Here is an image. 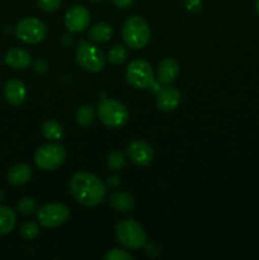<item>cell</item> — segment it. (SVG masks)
<instances>
[{
	"mask_svg": "<svg viewBox=\"0 0 259 260\" xmlns=\"http://www.w3.org/2000/svg\"><path fill=\"white\" fill-rule=\"evenodd\" d=\"M112 2L118 9H128L134 4V0H112Z\"/></svg>",
	"mask_w": 259,
	"mask_h": 260,
	"instance_id": "cell-29",
	"label": "cell"
},
{
	"mask_svg": "<svg viewBox=\"0 0 259 260\" xmlns=\"http://www.w3.org/2000/svg\"><path fill=\"white\" fill-rule=\"evenodd\" d=\"M127 81L134 88L147 89L155 85L154 71L151 65L145 60H134L126 70Z\"/></svg>",
	"mask_w": 259,
	"mask_h": 260,
	"instance_id": "cell-7",
	"label": "cell"
},
{
	"mask_svg": "<svg viewBox=\"0 0 259 260\" xmlns=\"http://www.w3.org/2000/svg\"><path fill=\"white\" fill-rule=\"evenodd\" d=\"M38 7L45 12H55L60 8L61 0H37Z\"/></svg>",
	"mask_w": 259,
	"mask_h": 260,
	"instance_id": "cell-27",
	"label": "cell"
},
{
	"mask_svg": "<svg viewBox=\"0 0 259 260\" xmlns=\"http://www.w3.org/2000/svg\"><path fill=\"white\" fill-rule=\"evenodd\" d=\"M179 71V63L174 58H164L159 63V69H157V81L164 84V85H170L173 81L177 80Z\"/></svg>",
	"mask_w": 259,
	"mask_h": 260,
	"instance_id": "cell-14",
	"label": "cell"
},
{
	"mask_svg": "<svg viewBox=\"0 0 259 260\" xmlns=\"http://www.w3.org/2000/svg\"><path fill=\"white\" fill-rule=\"evenodd\" d=\"M32 168L27 164H17L8 172V182L13 185H23L32 178Z\"/></svg>",
	"mask_w": 259,
	"mask_h": 260,
	"instance_id": "cell-16",
	"label": "cell"
},
{
	"mask_svg": "<svg viewBox=\"0 0 259 260\" xmlns=\"http://www.w3.org/2000/svg\"><path fill=\"white\" fill-rule=\"evenodd\" d=\"M89 24H90V13L83 5H74L66 12L65 25L70 32H83L89 27Z\"/></svg>",
	"mask_w": 259,
	"mask_h": 260,
	"instance_id": "cell-10",
	"label": "cell"
},
{
	"mask_svg": "<svg viewBox=\"0 0 259 260\" xmlns=\"http://www.w3.org/2000/svg\"><path fill=\"white\" fill-rule=\"evenodd\" d=\"M17 210L20 215L29 216L36 212V210H37V203H36V201L33 198L24 197L18 202Z\"/></svg>",
	"mask_w": 259,
	"mask_h": 260,
	"instance_id": "cell-24",
	"label": "cell"
},
{
	"mask_svg": "<svg viewBox=\"0 0 259 260\" xmlns=\"http://www.w3.org/2000/svg\"><path fill=\"white\" fill-rule=\"evenodd\" d=\"M255 10H256V13H258V15H259V0H256V2H255Z\"/></svg>",
	"mask_w": 259,
	"mask_h": 260,
	"instance_id": "cell-31",
	"label": "cell"
},
{
	"mask_svg": "<svg viewBox=\"0 0 259 260\" xmlns=\"http://www.w3.org/2000/svg\"><path fill=\"white\" fill-rule=\"evenodd\" d=\"M66 160V150L62 145L47 144L41 146L35 154V164L42 170H55Z\"/></svg>",
	"mask_w": 259,
	"mask_h": 260,
	"instance_id": "cell-6",
	"label": "cell"
},
{
	"mask_svg": "<svg viewBox=\"0 0 259 260\" xmlns=\"http://www.w3.org/2000/svg\"><path fill=\"white\" fill-rule=\"evenodd\" d=\"M98 117L103 124L117 128L128 121V111L116 99H103L98 104Z\"/></svg>",
	"mask_w": 259,
	"mask_h": 260,
	"instance_id": "cell-4",
	"label": "cell"
},
{
	"mask_svg": "<svg viewBox=\"0 0 259 260\" xmlns=\"http://www.w3.org/2000/svg\"><path fill=\"white\" fill-rule=\"evenodd\" d=\"M70 190L76 201L85 207H94L106 198V184L96 175L78 172L71 177Z\"/></svg>",
	"mask_w": 259,
	"mask_h": 260,
	"instance_id": "cell-1",
	"label": "cell"
},
{
	"mask_svg": "<svg viewBox=\"0 0 259 260\" xmlns=\"http://www.w3.org/2000/svg\"><path fill=\"white\" fill-rule=\"evenodd\" d=\"M184 7L188 12L198 13L202 9V2L201 0H184Z\"/></svg>",
	"mask_w": 259,
	"mask_h": 260,
	"instance_id": "cell-28",
	"label": "cell"
},
{
	"mask_svg": "<svg viewBox=\"0 0 259 260\" xmlns=\"http://www.w3.org/2000/svg\"><path fill=\"white\" fill-rule=\"evenodd\" d=\"M46 33V25L37 18H24L15 27V36L22 42L29 45H36L45 40Z\"/></svg>",
	"mask_w": 259,
	"mask_h": 260,
	"instance_id": "cell-9",
	"label": "cell"
},
{
	"mask_svg": "<svg viewBox=\"0 0 259 260\" xmlns=\"http://www.w3.org/2000/svg\"><path fill=\"white\" fill-rule=\"evenodd\" d=\"M38 234H40L38 223L33 222V221H27V222H24L20 226V235H22L25 240H33L35 238H37Z\"/></svg>",
	"mask_w": 259,
	"mask_h": 260,
	"instance_id": "cell-25",
	"label": "cell"
},
{
	"mask_svg": "<svg viewBox=\"0 0 259 260\" xmlns=\"http://www.w3.org/2000/svg\"><path fill=\"white\" fill-rule=\"evenodd\" d=\"M103 258L104 260H132L134 256L128 251L122 250V249H112L104 254Z\"/></svg>",
	"mask_w": 259,
	"mask_h": 260,
	"instance_id": "cell-26",
	"label": "cell"
},
{
	"mask_svg": "<svg viewBox=\"0 0 259 260\" xmlns=\"http://www.w3.org/2000/svg\"><path fill=\"white\" fill-rule=\"evenodd\" d=\"M127 154H128L131 161L140 167L150 164L154 157L152 147L144 141H132L127 147Z\"/></svg>",
	"mask_w": 259,
	"mask_h": 260,
	"instance_id": "cell-11",
	"label": "cell"
},
{
	"mask_svg": "<svg viewBox=\"0 0 259 260\" xmlns=\"http://www.w3.org/2000/svg\"><path fill=\"white\" fill-rule=\"evenodd\" d=\"M112 36H113V28L107 23H98L89 29V38L94 42H107L111 40Z\"/></svg>",
	"mask_w": 259,
	"mask_h": 260,
	"instance_id": "cell-19",
	"label": "cell"
},
{
	"mask_svg": "<svg viewBox=\"0 0 259 260\" xmlns=\"http://www.w3.org/2000/svg\"><path fill=\"white\" fill-rule=\"evenodd\" d=\"M76 61L84 70L98 73L106 68L107 57L95 45L81 41L76 50Z\"/></svg>",
	"mask_w": 259,
	"mask_h": 260,
	"instance_id": "cell-5",
	"label": "cell"
},
{
	"mask_svg": "<svg viewBox=\"0 0 259 260\" xmlns=\"http://www.w3.org/2000/svg\"><path fill=\"white\" fill-rule=\"evenodd\" d=\"M30 55L20 47H13L5 53V63L15 70H23L30 65Z\"/></svg>",
	"mask_w": 259,
	"mask_h": 260,
	"instance_id": "cell-15",
	"label": "cell"
},
{
	"mask_svg": "<svg viewBox=\"0 0 259 260\" xmlns=\"http://www.w3.org/2000/svg\"><path fill=\"white\" fill-rule=\"evenodd\" d=\"M111 205L112 207L119 212H130L134 208L135 202L134 198L127 192H116L111 196Z\"/></svg>",
	"mask_w": 259,
	"mask_h": 260,
	"instance_id": "cell-17",
	"label": "cell"
},
{
	"mask_svg": "<svg viewBox=\"0 0 259 260\" xmlns=\"http://www.w3.org/2000/svg\"><path fill=\"white\" fill-rule=\"evenodd\" d=\"M107 58L113 65H121L127 58V50L121 45H114L111 50L108 51Z\"/></svg>",
	"mask_w": 259,
	"mask_h": 260,
	"instance_id": "cell-23",
	"label": "cell"
},
{
	"mask_svg": "<svg viewBox=\"0 0 259 260\" xmlns=\"http://www.w3.org/2000/svg\"><path fill=\"white\" fill-rule=\"evenodd\" d=\"M124 164H126V156L119 150L111 152L108 159H107V165L112 172H119V170L123 169Z\"/></svg>",
	"mask_w": 259,
	"mask_h": 260,
	"instance_id": "cell-22",
	"label": "cell"
},
{
	"mask_svg": "<svg viewBox=\"0 0 259 260\" xmlns=\"http://www.w3.org/2000/svg\"><path fill=\"white\" fill-rule=\"evenodd\" d=\"M17 217L12 208L0 206V235H7L14 229Z\"/></svg>",
	"mask_w": 259,
	"mask_h": 260,
	"instance_id": "cell-18",
	"label": "cell"
},
{
	"mask_svg": "<svg viewBox=\"0 0 259 260\" xmlns=\"http://www.w3.org/2000/svg\"><path fill=\"white\" fill-rule=\"evenodd\" d=\"M180 99H182L180 91L177 88L167 85L157 91L156 106L163 112L174 111L180 104Z\"/></svg>",
	"mask_w": 259,
	"mask_h": 260,
	"instance_id": "cell-12",
	"label": "cell"
},
{
	"mask_svg": "<svg viewBox=\"0 0 259 260\" xmlns=\"http://www.w3.org/2000/svg\"><path fill=\"white\" fill-rule=\"evenodd\" d=\"M122 37L130 48L140 50L149 43L151 30L144 18L140 15H132L124 22L122 28Z\"/></svg>",
	"mask_w": 259,
	"mask_h": 260,
	"instance_id": "cell-2",
	"label": "cell"
},
{
	"mask_svg": "<svg viewBox=\"0 0 259 260\" xmlns=\"http://www.w3.org/2000/svg\"><path fill=\"white\" fill-rule=\"evenodd\" d=\"M69 216H70L69 208L62 203L55 202L41 207L37 212V220L42 228L53 229L65 223Z\"/></svg>",
	"mask_w": 259,
	"mask_h": 260,
	"instance_id": "cell-8",
	"label": "cell"
},
{
	"mask_svg": "<svg viewBox=\"0 0 259 260\" xmlns=\"http://www.w3.org/2000/svg\"><path fill=\"white\" fill-rule=\"evenodd\" d=\"M108 184L109 187H117V185L119 184V178L118 177L108 178Z\"/></svg>",
	"mask_w": 259,
	"mask_h": 260,
	"instance_id": "cell-30",
	"label": "cell"
},
{
	"mask_svg": "<svg viewBox=\"0 0 259 260\" xmlns=\"http://www.w3.org/2000/svg\"><path fill=\"white\" fill-rule=\"evenodd\" d=\"M91 2H101V0H91Z\"/></svg>",
	"mask_w": 259,
	"mask_h": 260,
	"instance_id": "cell-32",
	"label": "cell"
},
{
	"mask_svg": "<svg viewBox=\"0 0 259 260\" xmlns=\"http://www.w3.org/2000/svg\"><path fill=\"white\" fill-rule=\"evenodd\" d=\"M4 96L12 106H20L25 101L27 89L23 81L12 79L4 85Z\"/></svg>",
	"mask_w": 259,
	"mask_h": 260,
	"instance_id": "cell-13",
	"label": "cell"
},
{
	"mask_svg": "<svg viewBox=\"0 0 259 260\" xmlns=\"http://www.w3.org/2000/svg\"><path fill=\"white\" fill-rule=\"evenodd\" d=\"M116 238L126 249H140L146 245L147 236L144 228L132 218L122 220L116 228Z\"/></svg>",
	"mask_w": 259,
	"mask_h": 260,
	"instance_id": "cell-3",
	"label": "cell"
},
{
	"mask_svg": "<svg viewBox=\"0 0 259 260\" xmlns=\"http://www.w3.org/2000/svg\"><path fill=\"white\" fill-rule=\"evenodd\" d=\"M42 134L51 141H58L63 137V128L58 122L47 121L42 126Z\"/></svg>",
	"mask_w": 259,
	"mask_h": 260,
	"instance_id": "cell-20",
	"label": "cell"
},
{
	"mask_svg": "<svg viewBox=\"0 0 259 260\" xmlns=\"http://www.w3.org/2000/svg\"><path fill=\"white\" fill-rule=\"evenodd\" d=\"M94 118H95V112L90 104H85V106L80 107L76 112L75 121L79 126L88 127L89 124L93 123Z\"/></svg>",
	"mask_w": 259,
	"mask_h": 260,
	"instance_id": "cell-21",
	"label": "cell"
}]
</instances>
